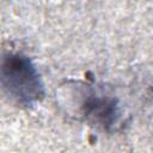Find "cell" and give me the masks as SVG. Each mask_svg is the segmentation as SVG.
I'll return each mask as SVG.
<instances>
[{
  "label": "cell",
  "mask_w": 153,
  "mask_h": 153,
  "mask_svg": "<svg viewBox=\"0 0 153 153\" xmlns=\"http://www.w3.org/2000/svg\"><path fill=\"white\" fill-rule=\"evenodd\" d=\"M1 84L10 98L22 106H32L44 96V86L32 61L18 53L2 57Z\"/></svg>",
  "instance_id": "obj_1"
},
{
  "label": "cell",
  "mask_w": 153,
  "mask_h": 153,
  "mask_svg": "<svg viewBox=\"0 0 153 153\" xmlns=\"http://www.w3.org/2000/svg\"><path fill=\"white\" fill-rule=\"evenodd\" d=\"M85 117L103 129H110L118 120L120 109L117 100L112 97L90 96L82 104Z\"/></svg>",
  "instance_id": "obj_2"
}]
</instances>
